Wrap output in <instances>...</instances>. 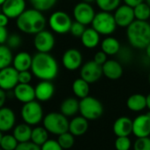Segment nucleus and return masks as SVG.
Here are the masks:
<instances>
[{"instance_id": "f257e3e1", "label": "nucleus", "mask_w": 150, "mask_h": 150, "mask_svg": "<svg viewBox=\"0 0 150 150\" xmlns=\"http://www.w3.org/2000/svg\"><path fill=\"white\" fill-rule=\"evenodd\" d=\"M31 71L41 81H53L58 73V64L50 53L37 52L33 56Z\"/></svg>"}, {"instance_id": "f03ea898", "label": "nucleus", "mask_w": 150, "mask_h": 150, "mask_svg": "<svg viewBox=\"0 0 150 150\" xmlns=\"http://www.w3.org/2000/svg\"><path fill=\"white\" fill-rule=\"evenodd\" d=\"M46 19L42 12L35 8L26 9L17 19L16 26L20 31L28 35H36L45 28Z\"/></svg>"}, {"instance_id": "7ed1b4c3", "label": "nucleus", "mask_w": 150, "mask_h": 150, "mask_svg": "<svg viewBox=\"0 0 150 150\" xmlns=\"http://www.w3.org/2000/svg\"><path fill=\"white\" fill-rule=\"evenodd\" d=\"M126 28V36L132 47L145 49L150 43V24L147 21L135 20Z\"/></svg>"}, {"instance_id": "20e7f679", "label": "nucleus", "mask_w": 150, "mask_h": 150, "mask_svg": "<svg viewBox=\"0 0 150 150\" xmlns=\"http://www.w3.org/2000/svg\"><path fill=\"white\" fill-rule=\"evenodd\" d=\"M43 126L54 135H60L69 130V121L61 112H50L42 119Z\"/></svg>"}, {"instance_id": "39448f33", "label": "nucleus", "mask_w": 150, "mask_h": 150, "mask_svg": "<svg viewBox=\"0 0 150 150\" xmlns=\"http://www.w3.org/2000/svg\"><path fill=\"white\" fill-rule=\"evenodd\" d=\"M91 24L92 28L103 35H111L115 32L117 27L114 15L111 14V13L104 11H101L96 13Z\"/></svg>"}, {"instance_id": "423d86ee", "label": "nucleus", "mask_w": 150, "mask_h": 150, "mask_svg": "<svg viewBox=\"0 0 150 150\" xmlns=\"http://www.w3.org/2000/svg\"><path fill=\"white\" fill-rule=\"evenodd\" d=\"M80 113L88 120H96L102 117L103 106L98 99L88 96L81 99Z\"/></svg>"}, {"instance_id": "0eeeda50", "label": "nucleus", "mask_w": 150, "mask_h": 150, "mask_svg": "<svg viewBox=\"0 0 150 150\" xmlns=\"http://www.w3.org/2000/svg\"><path fill=\"white\" fill-rule=\"evenodd\" d=\"M21 115L23 121L29 125H36L43 119V110L39 102L34 100L29 103H24Z\"/></svg>"}, {"instance_id": "6e6552de", "label": "nucleus", "mask_w": 150, "mask_h": 150, "mask_svg": "<svg viewBox=\"0 0 150 150\" xmlns=\"http://www.w3.org/2000/svg\"><path fill=\"white\" fill-rule=\"evenodd\" d=\"M49 26L57 34L64 35L70 32L72 21L70 15L63 11L54 12L49 18Z\"/></svg>"}, {"instance_id": "1a4fd4ad", "label": "nucleus", "mask_w": 150, "mask_h": 150, "mask_svg": "<svg viewBox=\"0 0 150 150\" xmlns=\"http://www.w3.org/2000/svg\"><path fill=\"white\" fill-rule=\"evenodd\" d=\"M73 17L75 21L84 24L85 26L92 23L96 13L91 4L86 2H80L73 8Z\"/></svg>"}, {"instance_id": "9d476101", "label": "nucleus", "mask_w": 150, "mask_h": 150, "mask_svg": "<svg viewBox=\"0 0 150 150\" xmlns=\"http://www.w3.org/2000/svg\"><path fill=\"white\" fill-rule=\"evenodd\" d=\"M19 84V71L12 65L0 70V88L6 91L13 90Z\"/></svg>"}, {"instance_id": "9b49d317", "label": "nucleus", "mask_w": 150, "mask_h": 150, "mask_svg": "<svg viewBox=\"0 0 150 150\" xmlns=\"http://www.w3.org/2000/svg\"><path fill=\"white\" fill-rule=\"evenodd\" d=\"M103 75L102 65L98 64L94 60L85 63L81 68V78L85 80L89 84L98 81Z\"/></svg>"}, {"instance_id": "f8f14e48", "label": "nucleus", "mask_w": 150, "mask_h": 150, "mask_svg": "<svg viewBox=\"0 0 150 150\" xmlns=\"http://www.w3.org/2000/svg\"><path fill=\"white\" fill-rule=\"evenodd\" d=\"M55 37L53 34L48 30H42L35 35L34 46L38 52L50 53L55 46Z\"/></svg>"}, {"instance_id": "ddd939ff", "label": "nucleus", "mask_w": 150, "mask_h": 150, "mask_svg": "<svg viewBox=\"0 0 150 150\" xmlns=\"http://www.w3.org/2000/svg\"><path fill=\"white\" fill-rule=\"evenodd\" d=\"M82 55L77 49H68L62 56V64L68 71H75L82 65Z\"/></svg>"}, {"instance_id": "4468645a", "label": "nucleus", "mask_w": 150, "mask_h": 150, "mask_svg": "<svg viewBox=\"0 0 150 150\" xmlns=\"http://www.w3.org/2000/svg\"><path fill=\"white\" fill-rule=\"evenodd\" d=\"M113 15L117 25L121 28H127L135 21L133 8L125 4L123 6H119L115 10Z\"/></svg>"}, {"instance_id": "2eb2a0df", "label": "nucleus", "mask_w": 150, "mask_h": 150, "mask_svg": "<svg viewBox=\"0 0 150 150\" xmlns=\"http://www.w3.org/2000/svg\"><path fill=\"white\" fill-rule=\"evenodd\" d=\"M132 133L137 137H148L150 135V110L139 115L132 120Z\"/></svg>"}, {"instance_id": "dca6fc26", "label": "nucleus", "mask_w": 150, "mask_h": 150, "mask_svg": "<svg viewBox=\"0 0 150 150\" xmlns=\"http://www.w3.org/2000/svg\"><path fill=\"white\" fill-rule=\"evenodd\" d=\"M26 10L25 0H6L1 6V11L9 19H17Z\"/></svg>"}, {"instance_id": "f3484780", "label": "nucleus", "mask_w": 150, "mask_h": 150, "mask_svg": "<svg viewBox=\"0 0 150 150\" xmlns=\"http://www.w3.org/2000/svg\"><path fill=\"white\" fill-rule=\"evenodd\" d=\"M103 73L110 81H117L123 75V66L118 60L108 59L103 65Z\"/></svg>"}, {"instance_id": "a211bd4d", "label": "nucleus", "mask_w": 150, "mask_h": 150, "mask_svg": "<svg viewBox=\"0 0 150 150\" xmlns=\"http://www.w3.org/2000/svg\"><path fill=\"white\" fill-rule=\"evenodd\" d=\"M14 97L22 103H27L35 99V88L30 85V83H19L13 88Z\"/></svg>"}, {"instance_id": "6ab92c4d", "label": "nucleus", "mask_w": 150, "mask_h": 150, "mask_svg": "<svg viewBox=\"0 0 150 150\" xmlns=\"http://www.w3.org/2000/svg\"><path fill=\"white\" fill-rule=\"evenodd\" d=\"M35 99L39 102H48L55 94V87L51 81H41L35 87Z\"/></svg>"}, {"instance_id": "aec40b11", "label": "nucleus", "mask_w": 150, "mask_h": 150, "mask_svg": "<svg viewBox=\"0 0 150 150\" xmlns=\"http://www.w3.org/2000/svg\"><path fill=\"white\" fill-rule=\"evenodd\" d=\"M16 123V116L14 111L8 107L0 109V131L6 132L14 128Z\"/></svg>"}, {"instance_id": "412c9836", "label": "nucleus", "mask_w": 150, "mask_h": 150, "mask_svg": "<svg viewBox=\"0 0 150 150\" xmlns=\"http://www.w3.org/2000/svg\"><path fill=\"white\" fill-rule=\"evenodd\" d=\"M113 132L117 137L129 136L132 133V120L128 117H120L113 124Z\"/></svg>"}, {"instance_id": "4be33fe9", "label": "nucleus", "mask_w": 150, "mask_h": 150, "mask_svg": "<svg viewBox=\"0 0 150 150\" xmlns=\"http://www.w3.org/2000/svg\"><path fill=\"white\" fill-rule=\"evenodd\" d=\"M88 129V120L84 117L78 116L69 122V132L74 136L84 135Z\"/></svg>"}, {"instance_id": "5701e85b", "label": "nucleus", "mask_w": 150, "mask_h": 150, "mask_svg": "<svg viewBox=\"0 0 150 150\" xmlns=\"http://www.w3.org/2000/svg\"><path fill=\"white\" fill-rule=\"evenodd\" d=\"M33 57L26 51H21L13 57V66L18 71H28L31 69Z\"/></svg>"}, {"instance_id": "b1692460", "label": "nucleus", "mask_w": 150, "mask_h": 150, "mask_svg": "<svg viewBox=\"0 0 150 150\" xmlns=\"http://www.w3.org/2000/svg\"><path fill=\"white\" fill-rule=\"evenodd\" d=\"M100 34L93 28H86L85 32L81 37L82 45L87 49H94L98 46L100 42Z\"/></svg>"}, {"instance_id": "393cba45", "label": "nucleus", "mask_w": 150, "mask_h": 150, "mask_svg": "<svg viewBox=\"0 0 150 150\" xmlns=\"http://www.w3.org/2000/svg\"><path fill=\"white\" fill-rule=\"evenodd\" d=\"M80 111V102L74 97L64 99L60 105V112L65 117H73Z\"/></svg>"}, {"instance_id": "a878e982", "label": "nucleus", "mask_w": 150, "mask_h": 150, "mask_svg": "<svg viewBox=\"0 0 150 150\" xmlns=\"http://www.w3.org/2000/svg\"><path fill=\"white\" fill-rule=\"evenodd\" d=\"M126 106L133 112H139L146 108V96L141 94H133L128 97Z\"/></svg>"}, {"instance_id": "bb28decb", "label": "nucleus", "mask_w": 150, "mask_h": 150, "mask_svg": "<svg viewBox=\"0 0 150 150\" xmlns=\"http://www.w3.org/2000/svg\"><path fill=\"white\" fill-rule=\"evenodd\" d=\"M32 130L33 129L31 128V125L24 122L22 124H19L14 126L13 134L16 138V139L19 141V143L27 142V141L31 140Z\"/></svg>"}, {"instance_id": "cd10ccee", "label": "nucleus", "mask_w": 150, "mask_h": 150, "mask_svg": "<svg viewBox=\"0 0 150 150\" xmlns=\"http://www.w3.org/2000/svg\"><path fill=\"white\" fill-rule=\"evenodd\" d=\"M121 48V44L117 39L112 36H108L104 38L101 43V49L108 56L117 55Z\"/></svg>"}, {"instance_id": "c85d7f7f", "label": "nucleus", "mask_w": 150, "mask_h": 150, "mask_svg": "<svg viewBox=\"0 0 150 150\" xmlns=\"http://www.w3.org/2000/svg\"><path fill=\"white\" fill-rule=\"evenodd\" d=\"M71 88H72L73 94L77 98L82 99V98L88 96L89 95V90H90L89 83L87 82L82 78H79L75 80L72 83Z\"/></svg>"}, {"instance_id": "c756f323", "label": "nucleus", "mask_w": 150, "mask_h": 150, "mask_svg": "<svg viewBox=\"0 0 150 150\" xmlns=\"http://www.w3.org/2000/svg\"><path fill=\"white\" fill-rule=\"evenodd\" d=\"M49 133L44 126H36L32 130L31 141L41 146L49 139Z\"/></svg>"}, {"instance_id": "7c9ffc66", "label": "nucleus", "mask_w": 150, "mask_h": 150, "mask_svg": "<svg viewBox=\"0 0 150 150\" xmlns=\"http://www.w3.org/2000/svg\"><path fill=\"white\" fill-rule=\"evenodd\" d=\"M13 60L12 49L6 44H0V70L10 66L13 64Z\"/></svg>"}, {"instance_id": "2f4dec72", "label": "nucleus", "mask_w": 150, "mask_h": 150, "mask_svg": "<svg viewBox=\"0 0 150 150\" xmlns=\"http://www.w3.org/2000/svg\"><path fill=\"white\" fill-rule=\"evenodd\" d=\"M133 10L135 20L147 21V20L150 18V7L145 1L133 7Z\"/></svg>"}, {"instance_id": "473e14b6", "label": "nucleus", "mask_w": 150, "mask_h": 150, "mask_svg": "<svg viewBox=\"0 0 150 150\" xmlns=\"http://www.w3.org/2000/svg\"><path fill=\"white\" fill-rule=\"evenodd\" d=\"M29 2L33 8L41 12H47L54 7L57 0H29Z\"/></svg>"}, {"instance_id": "72a5a7b5", "label": "nucleus", "mask_w": 150, "mask_h": 150, "mask_svg": "<svg viewBox=\"0 0 150 150\" xmlns=\"http://www.w3.org/2000/svg\"><path fill=\"white\" fill-rule=\"evenodd\" d=\"M121 0H96L97 6L101 11L104 12H115V10L120 6Z\"/></svg>"}, {"instance_id": "f704fd0d", "label": "nucleus", "mask_w": 150, "mask_h": 150, "mask_svg": "<svg viewBox=\"0 0 150 150\" xmlns=\"http://www.w3.org/2000/svg\"><path fill=\"white\" fill-rule=\"evenodd\" d=\"M18 145L19 141L16 139L13 134L3 135L1 142H0V147L4 150H15Z\"/></svg>"}, {"instance_id": "c9c22d12", "label": "nucleus", "mask_w": 150, "mask_h": 150, "mask_svg": "<svg viewBox=\"0 0 150 150\" xmlns=\"http://www.w3.org/2000/svg\"><path fill=\"white\" fill-rule=\"evenodd\" d=\"M117 60L122 64H128L132 60L133 53L131 48L127 46H121L119 51L117 54Z\"/></svg>"}, {"instance_id": "e433bc0d", "label": "nucleus", "mask_w": 150, "mask_h": 150, "mask_svg": "<svg viewBox=\"0 0 150 150\" xmlns=\"http://www.w3.org/2000/svg\"><path fill=\"white\" fill-rule=\"evenodd\" d=\"M57 140L63 149H70L74 145V135L68 131L58 135Z\"/></svg>"}, {"instance_id": "4c0bfd02", "label": "nucleus", "mask_w": 150, "mask_h": 150, "mask_svg": "<svg viewBox=\"0 0 150 150\" xmlns=\"http://www.w3.org/2000/svg\"><path fill=\"white\" fill-rule=\"evenodd\" d=\"M132 146L131 139L128 136L117 137L115 140V148L116 150H130Z\"/></svg>"}, {"instance_id": "58836bf2", "label": "nucleus", "mask_w": 150, "mask_h": 150, "mask_svg": "<svg viewBox=\"0 0 150 150\" xmlns=\"http://www.w3.org/2000/svg\"><path fill=\"white\" fill-rule=\"evenodd\" d=\"M133 150H150L149 136L137 138L133 143Z\"/></svg>"}, {"instance_id": "ea45409f", "label": "nucleus", "mask_w": 150, "mask_h": 150, "mask_svg": "<svg viewBox=\"0 0 150 150\" xmlns=\"http://www.w3.org/2000/svg\"><path fill=\"white\" fill-rule=\"evenodd\" d=\"M21 43H22V39L21 35L17 33H13L9 35L7 41H6V45L12 50L18 49L19 47H21Z\"/></svg>"}, {"instance_id": "a19ab883", "label": "nucleus", "mask_w": 150, "mask_h": 150, "mask_svg": "<svg viewBox=\"0 0 150 150\" xmlns=\"http://www.w3.org/2000/svg\"><path fill=\"white\" fill-rule=\"evenodd\" d=\"M85 27L86 26L84 24H82L81 22H78V21H75L71 24V29H70V33L74 37L81 38V35H83V33L86 30V28Z\"/></svg>"}, {"instance_id": "79ce46f5", "label": "nucleus", "mask_w": 150, "mask_h": 150, "mask_svg": "<svg viewBox=\"0 0 150 150\" xmlns=\"http://www.w3.org/2000/svg\"><path fill=\"white\" fill-rule=\"evenodd\" d=\"M41 150H64V149L59 145L57 140L49 139L43 145L41 146Z\"/></svg>"}, {"instance_id": "37998d69", "label": "nucleus", "mask_w": 150, "mask_h": 150, "mask_svg": "<svg viewBox=\"0 0 150 150\" xmlns=\"http://www.w3.org/2000/svg\"><path fill=\"white\" fill-rule=\"evenodd\" d=\"M15 150H41V146L29 140L27 142L19 143Z\"/></svg>"}, {"instance_id": "c03bdc74", "label": "nucleus", "mask_w": 150, "mask_h": 150, "mask_svg": "<svg viewBox=\"0 0 150 150\" xmlns=\"http://www.w3.org/2000/svg\"><path fill=\"white\" fill-rule=\"evenodd\" d=\"M32 77L33 73L32 71H29V70L19 71V83H30L32 81Z\"/></svg>"}, {"instance_id": "a18cd8bd", "label": "nucleus", "mask_w": 150, "mask_h": 150, "mask_svg": "<svg viewBox=\"0 0 150 150\" xmlns=\"http://www.w3.org/2000/svg\"><path fill=\"white\" fill-rule=\"evenodd\" d=\"M107 57H108V55L105 52H103V50H101V51H98L96 53V55L94 57V61L96 63H97L98 64L103 65L108 60Z\"/></svg>"}, {"instance_id": "49530a36", "label": "nucleus", "mask_w": 150, "mask_h": 150, "mask_svg": "<svg viewBox=\"0 0 150 150\" xmlns=\"http://www.w3.org/2000/svg\"><path fill=\"white\" fill-rule=\"evenodd\" d=\"M8 36H9V34L6 29V27L0 26V44L6 43Z\"/></svg>"}, {"instance_id": "de8ad7c7", "label": "nucleus", "mask_w": 150, "mask_h": 150, "mask_svg": "<svg viewBox=\"0 0 150 150\" xmlns=\"http://www.w3.org/2000/svg\"><path fill=\"white\" fill-rule=\"evenodd\" d=\"M6 98H7V94L6 93V90L0 88V109L4 107L6 102Z\"/></svg>"}, {"instance_id": "09e8293b", "label": "nucleus", "mask_w": 150, "mask_h": 150, "mask_svg": "<svg viewBox=\"0 0 150 150\" xmlns=\"http://www.w3.org/2000/svg\"><path fill=\"white\" fill-rule=\"evenodd\" d=\"M123 1H124V3L125 5H127V6H131V7L133 8L136 6H138L139 4L144 2L145 0H123Z\"/></svg>"}, {"instance_id": "8fccbe9b", "label": "nucleus", "mask_w": 150, "mask_h": 150, "mask_svg": "<svg viewBox=\"0 0 150 150\" xmlns=\"http://www.w3.org/2000/svg\"><path fill=\"white\" fill-rule=\"evenodd\" d=\"M8 22H9V18L2 12L0 13V26L6 27L8 25Z\"/></svg>"}, {"instance_id": "3c124183", "label": "nucleus", "mask_w": 150, "mask_h": 150, "mask_svg": "<svg viewBox=\"0 0 150 150\" xmlns=\"http://www.w3.org/2000/svg\"><path fill=\"white\" fill-rule=\"evenodd\" d=\"M145 52H146V57L150 60V43L145 48Z\"/></svg>"}, {"instance_id": "603ef678", "label": "nucleus", "mask_w": 150, "mask_h": 150, "mask_svg": "<svg viewBox=\"0 0 150 150\" xmlns=\"http://www.w3.org/2000/svg\"><path fill=\"white\" fill-rule=\"evenodd\" d=\"M146 108L150 110V93L146 96Z\"/></svg>"}, {"instance_id": "864d4df0", "label": "nucleus", "mask_w": 150, "mask_h": 150, "mask_svg": "<svg viewBox=\"0 0 150 150\" xmlns=\"http://www.w3.org/2000/svg\"><path fill=\"white\" fill-rule=\"evenodd\" d=\"M83 2H86V3H88V4H92L94 2H96V0H82Z\"/></svg>"}, {"instance_id": "5fc2aeb1", "label": "nucleus", "mask_w": 150, "mask_h": 150, "mask_svg": "<svg viewBox=\"0 0 150 150\" xmlns=\"http://www.w3.org/2000/svg\"><path fill=\"white\" fill-rule=\"evenodd\" d=\"M6 1V0H0V6H2Z\"/></svg>"}, {"instance_id": "6e6d98bb", "label": "nucleus", "mask_w": 150, "mask_h": 150, "mask_svg": "<svg viewBox=\"0 0 150 150\" xmlns=\"http://www.w3.org/2000/svg\"><path fill=\"white\" fill-rule=\"evenodd\" d=\"M2 137H3V133H2V132H1V131H0V142H1Z\"/></svg>"}, {"instance_id": "4d7b16f0", "label": "nucleus", "mask_w": 150, "mask_h": 150, "mask_svg": "<svg viewBox=\"0 0 150 150\" xmlns=\"http://www.w3.org/2000/svg\"><path fill=\"white\" fill-rule=\"evenodd\" d=\"M145 2L149 6V7H150V0H145Z\"/></svg>"}, {"instance_id": "13d9d810", "label": "nucleus", "mask_w": 150, "mask_h": 150, "mask_svg": "<svg viewBox=\"0 0 150 150\" xmlns=\"http://www.w3.org/2000/svg\"><path fill=\"white\" fill-rule=\"evenodd\" d=\"M148 81H149V83H150V74H149V77H148Z\"/></svg>"}, {"instance_id": "bf43d9fd", "label": "nucleus", "mask_w": 150, "mask_h": 150, "mask_svg": "<svg viewBox=\"0 0 150 150\" xmlns=\"http://www.w3.org/2000/svg\"><path fill=\"white\" fill-rule=\"evenodd\" d=\"M0 150H4V149H2V148H1V147H0Z\"/></svg>"}, {"instance_id": "052dcab7", "label": "nucleus", "mask_w": 150, "mask_h": 150, "mask_svg": "<svg viewBox=\"0 0 150 150\" xmlns=\"http://www.w3.org/2000/svg\"><path fill=\"white\" fill-rule=\"evenodd\" d=\"M1 12H2V11H1V9H0V13H1Z\"/></svg>"}]
</instances>
